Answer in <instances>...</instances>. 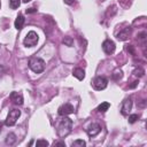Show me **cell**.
<instances>
[{"label":"cell","mask_w":147,"mask_h":147,"mask_svg":"<svg viewBox=\"0 0 147 147\" xmlns=\"http://www.w3.org/2000/svg\"><path fill=\"white\" fill-rule=\"evenodd\" d=\"M74 111H75V108H74V106L70 105V103H64V105H62V106L59 108V110H57L59 115H61V116L72 114Z\"/></svg>","instance_id":"7"},{"label":"cell","mask_w":147,"mask_h":147,"mask_svg":"<svg viewBox=\"0 0 147 147\" xmlns=\"http://www.w3.org/2000/svg\"><path fill=\"white\" fill-rule=\"evenodd\" d=\"M109 107H110V103H109V102H102V103L99 105L98 110H99L100 113H105V111H107V110L109 109Z\"/></svg>","instance_id":"15"},{"label":"cell","mask_w":147,"mask_h":147,"mask_svg":"<svg viewBox=\"0 0 147 147\" xmlns=\"http://www.w3.org/2000/svg\"><path fill=\"white\" fill-rule=\"evenodd\" d=\"M93 87L96 90V91H101V90H105L108 85V79L106 77H102V76H98L94 78L93 80Z\"/></svg>","instance_id":"5"},{"label":"cell","mask_w":147,"mask_h":147,"mask_svg":"<svg viewBox=\"0 0 147 147\" xmlns=\"http://www.w3.org/2000/svg\"><path fill=\"white\" fill-rule=\"evenodd\" d=\"M132 109V100L131 99H125L122 106V114L123 115H129L130 110Z\"/></svg>","instance_id":"10"},{"label":"cell","mask_w":147,"mask_h":147,"mask_svg":"<svg viewBox=\"0 0 147 147\" xmlns=\"http://www.w3.org/2000/svg\"><path fill=\"white\" fill-rule=\"evenodd\" d=\"M20 116H21V110H18V109H11L8 113V115H7V118H6L5 124L7 126H13L17 122V119H18Z\"/></svg>","instance_id":"3"},{"label":"cell","mask_w":147,"mask_h":147,"mask_svg":"<svg viewBox=\"0 0 147 147\" xmlns=\"http://www.w3.org/2000/svg\"><path fill=\"white\" fill-rule=\"evenodd\" d=\"M100 131H101V126L98 123H91L86 129V132L90 137H95Z\"/></svg>","instance_id":"8"},{"label":"cell","mask_w":147,"mask_h":147,"mask_svg":"<svg viewBox=\"0 0 147 147\" xmlns=\"http://www.w3.org/2000/svg\"><path fill=\"white\" fill-rule=\"evenodd\" d=\"M144 70L141 69V68H138V69H136L134 71H133V74H134V76H137V77H142L144 76Z\"/></svg>","instance_id":"20"},{"label":"cell","mask_w":147,"mask_h":147,"mask_svg":"<svg viewBox=\"0 0 147 147\" xmlns=\"http://www.w3.org/2000/svg\"><path fill=\"white\" fill-rule=\"evenodd\" d=\"M36 11H37L36 8H29V9H26V13L28 14H32V13H36Z\"/></svg>","instance_id":"23"},{"label":"cell","mask_w":147,"mask_h":147,"mask_svg":"<svg viewBox=\"0 0 147 147\" xmlns=\"http://www.w3.org/2000/svg\"><path fill=\"white\" fill-rule=\"evenodd\" d=\"M122 76H123V74H122V71L121 70H116L114 74H113V78L114 79H119V78H122Z\"/></svg>","instance_id":"21"},{"label":"cell","mask_w":147,"mask_h":147,"mask_svg":"<svg viewBox=\"0 0 147 147\" xmlns=\"http://www.w3.org/2000/svg\"><path fill=\"white\" fill-rule=\"evenodd\" d=\"M55 146H65L64 142H55Z\"/></svg>","instance_id":"26"},{"label":"cell","mask_w":147,"mask_h":147,"mask_svg":"<svg viewBox=\"0 0 147 147\" xmlns=\"http://www.w3.org/2000/svg\"><path fill=\"white\" fill-rule=\"evenodd\" d=\"M48 145H49V144H48V141L42 140V139L37 140V142H36V146H37V147H41V146H48Z\"/></svg>","instance_id":"17"},{"label":"cell","mask_w":147,"mask_h":147,"mask_svg":"<svg viewBox=\"0 0 147 147\" xmlns=\"http://www.w3.org/2000/svg\"><path fill=\"white\" fill-rule=\"evenodd\" d=\"M16 141V136L14 133H8L6 137V144L7 145H14Z\"/></svg>","instance_id":"14"},{"label":"cell","mask_w":147,"mask_h":147,"mask_svg":"<svg viewBox=\"0 0 147 147\" xmlns=\"http://www.w3.org/2000/svg\"><path fill=\"white\" fill-rule=\"evenodd\" d=\"M10 100L15 103V105H22L23 103V94L21 92H11L10 94Z\"/></svg>","instance_id":"9"},{"label":"cell","mask_w":147,"mask_h":147,"mask_svg":"<svg viewBox=\"0 0 147 147\" xmlns=\"http://www.w3.org/2000/svg\"><path fill=\"white\" fill-rule=\"evenodd\" d=\"M38 39H39V37H38L37 32H36V31H30V32H28L26 37L24 38L23 44H24L26 47H33L34 45H37Z\"/></svg>","instance_id":"4"},{"label":"cell","mask_w":147,"mask_h":147,"mask_svg":"<svg viewBox=\"0 0 147 147\" xmlns=\"http://www.w3.org/2000/svg\"><path fill=\"white\" fill-rule=\"evenodd\" d=\"M72 75L78 79V80H83L85 78V71L82 68H76L72 72Z\"/></svg>","instance_id":"12"},{"label":"cell","mask_w":147,"mask_h":147,"mask_svg":"<svg viewBox=\"0 0 147 147\" xmlns=\"http://www.w3.org/2000/svg\"><path fill=\"white\" fill-rule=\"evenodd\" d=\"M29 68L36 72V74H40L44 71L45 69V61L40 57H31L29 61Z\"/></svg>","instance_id":"2"},{"label":"cell","mask_w":147,"mask_h":147,"mask_svg":"<svg viewBox=\"0 0 147 147\" xmlns=\"http://www.w3.org/2000/svg\"><path fill=\"white\" fill-rule=\"evenodd\" d=\"M31 0H23V2H30Z\"/></svg>","instance_id":"27"},{"label":"cell","mask_w":147,"mask_h":147,"mask_svg":"<svg viewBox=\"0 0 147 147\" xmlns=\"http://www.w3.org/2000/svg\"><path fill=\"white\" fill-rule=\"evenodd\" d=\"M21 5V0H9V7L11 9H16L18 8Z\"/></svg>","instance_id":"16"},{"label":"cell","mask_w":147,"mask_h":147,"mask_svg":"<svg viewBox=\"0 0 147 147\" xmlns=\"http://www.w3.org/2000/svg\"><path fill=\"white\" fill-rule=\"evenodd\" d=\"M130 33H131V28H125V29H123V30L117 34V39H118V40H125V39L130 36Z\"/></svg>","instance_id":"11"},{"label":"cell","mask_w":147,"mask_h":147,"mask_svg":"<svg viewBox=\"0 0 147 147\" xmlns=\"http://www.w3.org/2000/svg\"><path fill=\"white\" fill-rule=\"evenodd\" d=\"M115 48H116L115 42L113 40H110V39H107V40H105L102 42V49H103V52L106 54H113L115 52Z\"/></svg>","instance_id":"6"},{"label":"cell","mask_w":147,"mask_h":147,"mask_svg":"<svg viewBox=\"0 0 147 147\" xmlns=\"http://www.w3.org/2000/svg\"><path fill=\"white\" fill-rule=\"evenodd\" d=\"M137 85H138V80H136V82H133V84H131V85H130V87L132 88V87H136Z\"/></svg>","instance_id":"25"},{"label":"cell","mask_w":147,"mask_h":147,"mask_svg":"<svg viewBox=\"0 0 147 147\" xmlns=\"http://www.w3.org/2000/svg\"><path fill=\"white\" fill-rule=\"evenodd\" d=\"M63 1H64V3H67V5H74L76 0H63Z\"/></svg>","instance_id":"24"},{"label":"cell","mask_w":147,"mask_h":147,"mask_svg":"<svg viewBox=\"0 0 147 147\" xmlns=\"http://www.w3.org/2000/svg\"><path fill=\"white\" fill-rule=\"evenodd\" d=\"M24 17H23V15H18L17 17H16V20H15V28L17 29V30H21L22 28H23V25H24Z\"/></svg>","instance_id":"13"},{"label":"cell","mask_w":147,"mask_h":147,"mask_svg":"<svg viewBox=\"0 0 147 147\" xmlns=\"http://www.w3.org/2000/svg\"><path fill=\"white\" fill-rule=\"evenodd\" d=\"M138 118H139V116H138L137 114L130 115V116H129V123H131V124H132V123H134V122H136Z\"/></svg>","instance_id":"22"},{"label":"cell","mask_w":147,"mask_h":147,"mask_svg":"<svg viewBox=\"0 0 147 147\" xmlns=\"http://www.w3.org/2000/svg\"><path fill=\"white\" fill-rule=\"evenodd\" d=\"M86 145V142L84 141V140H76V141H74L72 142V147L75 146V147H77V146H80V147H84Z\"/></svg>","instance_id":"18"},{"label":"cell","mask_w":147,"mask_h":147,"mask_svg":"<svg viewBox=\"0 0 147 147\" xmlns=\"http://www.w3.org/2000/svg\"><path fill=\"white\" fill-rule=\"evenodd\" d=\"M71 129H72V121L64 115L56 126V133L59 138H64L71 132Z\"/></svg>","instance_id":"1"},{"label":"cell","mask_w":147,"mask_h":147,"mask_svg":"<svg viewBox=\"0 0 147 147\" xmlns=\"http://www.w3.org/2000/svg\"><path fill=\"white\" fill-rule=\"evenodd\" d=\"M63 44H65L67 46H72V44H74V41H72V39L70 38V37H64V39H63Z\"/></svg>","instance_id":"19"}]
</instances>
